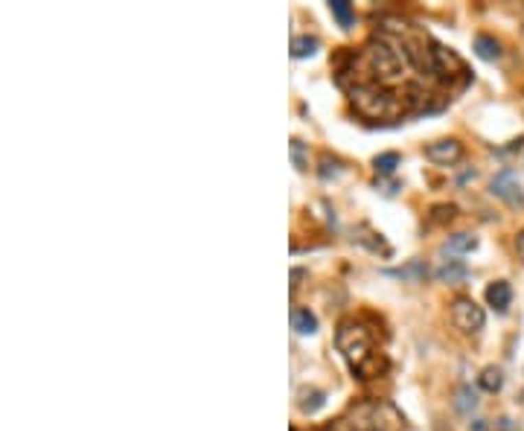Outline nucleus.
I'll list each match as a JSON object with an SVG mask.
<instances>
[{"instance_id": "20", "label": "nucleus", "mask_w": 524, "mask_h": 431, "mask_svg": "<svg viewBox=\"0 0 524 431\" xmlns=\"http://www.w3.org/2000/svg\"><path fill=\"white\" fill-rule=\"evenodd\" d=\"M516 254H519V260H524V230H519V236H516Z\"/></svg>"}, {"instance_id": "11", "label": "nucleus", "mask_w": 524, "mask_h": 431, "mask_svg": "<svg viewBox=\"0 0 524 431\" xmlns=\"http://www.w3.org/2000/svg\"><path fill=\"white\" fill-rule=\"evenodd\" d=\"M475 248H478V236H472V233H455V236L446 242L448 254H469Z\"/></svg>"}, {"instance_id": "1", "label": "nucleus", "mask_w": 524, "mask_h": 431, "mask_svg": "<svg viewBox=\"0 0 524 431\" xmlns=\"http://www.w3.org/2000/svg\"><path fill=\"white\" fill-rule=\"evenodd\" d=\"M469 79V67L452 50L402 21L379 27L347 65L338 67V85L358 114L373 122H399L443 108Z\"/></svg>"}, {"instance_id": "21", "label": "nucleus", "mask_w": 524, "mask_h": 431, "mask_svg": "<svg viewBox=\"0 0 524 431\" xmlns=\"http://www.w3.org/2000/svg\"><path fill=\"white\" fill-rule=\"evenodd\" d=\"M475 431H486V426H483V423H475Z\"/></svg>"}, {"instance_id": "22", "label": "nucleus", "mask_w": 524, "mask_h": 431, "mask_svg": "<svg viewBox=\"0 0 524 431\" xmlns=\"http://www.w3.org/2000/svg\"><path fill=\"white\" fill-rule=\"evenodd\" d=\"M521 397H524V393H521Z\"/></svg>"}, {"instance_id": "3", "label": "nucleus", "mask_w": 524, "mask_h": 431, "mask_svg": "<svg viewBox=\"0 0 524 431\" xmlns=\"http://www.w3.org/2000/svg\"><path fill=\"white\" fill-rule=\"evenodd\" d=\"M483 321H486V315H483V309L475 300H469V298H457L455 303H452V324L457 327V329H463V332H478V329H483Z\"/></svg>"}, {"instance_id": "10", "label": "nucleus", "mask_w": 524, "mask_h": 431, "mask_svg": "<svg viewBox=\"0 0 524 431\" xmlns=\"http://www.w3.org/2000/svg\"><path fill=\"white\" fill-rule=\"evenodd\" d=\"M321 41L315 38V35H297L295 41H291V56L295 58H306V56H315L318 53Z\"/></svg>"}, {"instance_id": "17", "label": "nucleus", "mask_w": 524, "mask_h": 431, "mask_svg": "<svg viewBox=\"0 0 524 431\" xmlns=\"http://www.w3.org/2000/svg\"><path fill=\"white\" fill-rule=\"evenodd\" d=\"M323 402H326V397H323V393H321V390H312L309 397L300 402V411H303V414H315L318 408H323Z\"/></svg>"}, {"instance_id": "6", "label": "nucleus", "mask_w": 524, "mask_h": 431, "mask_svg": "<svg viewBox=\"0 0 524 431\" xmlns=\"http://www.w3.org/2000/svg\"><path fill=\"white\" fill-rule=\"evenodd\" d=\"M486 303L492 306L495 312H507L510 303H513V289H510L507 280H495L490 289H486Z\"/></svg>"}, {"instance_id": "5", "label": "nucleus", "mask_w": 524, "mask_h": 431, "mask_svg": "<svg viewBox=\"0 0 524 431\" xmlns=\"http://www.w3.org/2000/svg\"><path fill=\"white\" fill-rule=\"evenodd\" d=\"M460 155H463V146L457 140H437V143H431L429 149H425V157H429L431 164H440V166H448V164L460 161Z\"/></svg>"}, {"instance_id": "7", "label": "nucleus", "mask_w": 524, "mask_h": 431, "mask_svg": "<svg viewBox=\"0 0 524 431\" xmlns=\"http://www.w3.org/2000/svg\"><path fill=\"white\" fill-rule=\"evenodd\" d=\"M469 277V265L463 260H448L443 268H437V280L448 283V286H457V283H466Z\"/></svg>"}, {"instance_id": "15", "label": "nucleus", "mask_w": 524, "mask_h": 431, "mask_svg": "<svg viewBox=\"0 0 524 431\" xmlns=\"http://www.w3.org/2000/svg\"><path fill=\"white\" fill-rule=\"evenodd\" d=\"M373 166H376V172H379V175H394L396 166H399V155H396V152H385V155L376 157Z\"/></svg>"}, {"instance_id": "4", "label": "nucleus", "mask_w": 524, "mask_h": 431, "mask_svg": "<svg viewBox=\"0 0 524 431\" xmlns=\"http://www.w3.org/2000/svg\"><path fill=\"white\" fill-rule=\"evenodd\" d=\"M490 190H492L495 199L507 201L510 207H521V204H524L521 181L516 178V172H513V169H501V172H498V175L492 178V184H490Z\"/></svg>"}, {"instance_id": "18", "label": "nucleus", "mask_w": 524, "mask_h": 431, "mask_svg": "<svg viewBox=\"0 0 524 431\" xmlns=\"http://www.w3.org/2000/svg\"><path fill=\"white\" fill-rule=\"evenodd\" d=\"M341 175V164L338 161H329V157H323L321 161V178L329 181V178H338Z\"/></svg>"}, {"instance_id": "14", "label": "nucleus", "mask_w": 524, "mask_h": 431, "mask_svg": "<svg viewBox=\"0 0 524 431\" xmlns=\"http://www.w3.org/2000/svg\"><path fill=\"white\" fill-rule=\"evenodd\" d=\"M501 385H504V373L498 371V367H486V371L481 373V388L483 390L495 393V390H501Z\"/></svg>"}, {"instance_id": "12", "label": "nucleus", "mask_w": 524, "mask_h": 431, "mask_svg": "<svg viewBox=\"0 0 524 431\" xmlns=\"http://www.w3.org/2000/svg\"><path fill=\"white\" fill-rule=\"evenodd\" d=\"M329 9H332V15L338 18V23L344 30H350L352 23H356V12H352V6L347 3V0H332V3H329Z\"/></svg>"}, {"instance_id": "9", "label": "nucleus", "mask_w": 524, "mask_h": 431, "mask_svg": "<svg viewBox=\"0 0 524 431\" xmlns=\"http://www.w3.org/2000/svg\"><path fill=\"white\" fill-rule=\"evenodd\" d=\"M291 329L300 332V335H315L318 332V318L309 309H291Z\"/></svg>"}, {"instance_id": "16", "label": "nucleus", "mask_w": 524, "mask_h": 431, "mask_svg": "<svg viewBox=\"0 0 524 431\" xmlns=\"http://www.w3.org/2000/svg\"><path fill=\"white\" fill-rule=\"evenodd\" d=\"M475 405H478V393H475L469 385L466 388H460V393H457V402H455V408L460 411V414H469Z\"/></svg>"}, {"instance_id": "13", "label": "nucleus", "mask_w": 524, "mask_h": 431, "mask_svg": "<svg viewBox=\"0 0 524 431\" xmlns=\"http://www.w3.org/2000/svg\"><path fill=\"white\" fill-rule=\"evenodd\" d=\"M394 277H399V280H411V283H420L425 274H429V268H425L420 260H411L405 268H396V271H391Z\"/></svg>"}, {"instance_id": "19", "label": "nucleus", "mask_w": 524, "mask_h": 431, "mask_svg": "<svg viewBox=\"0 0 524 431\" xmlns=\"http://www.w3.org/2000/svg\"><path fill=\"white\" fill-rule=\"evenodd\" d=\"M291 161H295L297 169H306V161H303V143L291 140Z\"/></svg>"}, {"instance_id": "8", "label": "nucleus", "mask_w": 524, "mask_h": 431, "mask_svg": "<svg viewBox=\"0 0 524 431\" xmlns=\"http://www.w3.org/2000/svg\"><path fill=\"white\" fill-rule=\"evenodd\" d=\"M475 56L483 58V61H495L501 58V44H498L492 35H475Z\"/></svg>"}, {"instance_id": "2", "label": "nucleus", "mask_w": 524, "mask_h": 431, "mask_svg": "<svg viewBox=\"0 0 524 431\" xmlns=\"http://www.w3.org/2000/svg\"><path fill=\"white\" fill-rule=\"evenodd\" d=\"M338 350L344 353L350 371L358 379H370L385 371V362H379V347L370 329H364L356 321H344L338 327Z\"/></svg>"}]
</instances>
